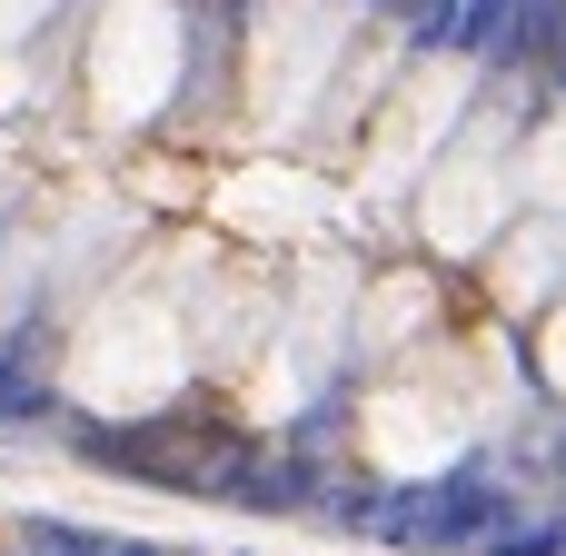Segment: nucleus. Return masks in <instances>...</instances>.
Wrapping results in <instances>:
<instances>
[{
    "label": "nucleus",
    "mask_w": 566,
    "mask_h": 556,
    "mask_svg": "<svg viewBox=\"0 0 566 556\" xmlns=\"http://www.w3.org/2000/svg\"><path fill=\"white\" fill-rule=\"evenodd\" d=\"M517 507H507V487H497V458H468L458 478H438V487H388V497H368L358 507V537H378V547H488V527H507Z\"/></svg>",
    "instance_id": "obj_1"
},
{
    "label": "nucleus",
    "mask_w": 566,
    "mask_h": 556,
    "mask_svg": "<svg viewBox=\"0 0 566 556\" xmlns=\"http://www.w3.org/2000/svg\"><path fill=\"white\" fill-rule=\"evenodd\" d=\"M488 556H566V517H527V527H488Z\"/></svg>",
    "instance_id": "obj_2"
}]
</instances>
